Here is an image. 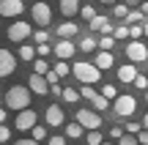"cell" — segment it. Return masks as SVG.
<instances>
[{
  "mask_svg": "<svg viewBox=\"0 0 148 145\" xmlns=\"http://www.w3.org/2000/svg\"><path fill=\"white\" fill-rule=\"evenodd\" d=\"M16 145H38V142H36V140L30 137V140H16Z\"/></svg>",
  "mask_w": 148,
  "mask_h": 145,
  "instance_id": "bcb514c9",
  "label": "cell"
},
{
  "mask_svg": "<svg viewBox=\"0 0 148 145\" xmlns=\"http://www.w3.org/2000/svg\"><path fill=\"white\" fill-rule=\"evenodd\" d=\"M96 44H99V49L110 52V49L115 47V36H112V33H104V36H96Z\"/></svg>",
  "mask_w": 148,
  "mask_h": 145,
  "instance_id": "44dd1931",
  "label": "cell"
},
{
  "mask_svg": "<svg viewBox=\"0 0 148 145\" xmlns=\"http://www.w3.org/2000/svg\"><path fill=\"white\" fill-rule=\"evenodd\" d=\"M88 27L93 33H99V36H104V33H112V25H110V19L107 16H101V14H96L93 19L88 22Z\"/></svg>",
  "mask_w": 148,
  "mask_h": 145,
  "instance_id": "5bb4252c",
  "label": "cell"
},
{
  "mask_svg": "<svg viewBox=\"0 0 148 145\" xmlns=\"http://www.w3.org/2000/svg\"><path fill=\"white\" fill-rule=\"evenodd\" d=\"M11 140V129L5 123H0V142H8Z\"/></svg>",
  "mask_w": 148,
  "mask_h": 145,
  "instance_id": "ab89813d",
  "label": "cell"
},
{
  "mask_svg": "<svg viewBox=\"0 0 148 145\" xmlns=\"http://www.w3.org/2000/svg\"><path fill=\"white\" fill-rule=\"evenodd\" d=\"M112 14H115L118 19H126V14H129V5H126V3H115V8H112Z\"/></svg>",
  "mask_w": 148,
  "mask_h": 145,
  "instance_id": "d590c367",
  "label": "cell"
},
{
  "mask_svg": "<svg viewBox=\"0 0 148 145\" xmlns=\"http://www.w3.org/2000/svg\"><path fill=\"white\" fill-rule=\"evenodd\" d=\"M137 142L140 145H148V129L145 131H137Z\"/></svg>",
  "mask_w": 148,
  "mask_h": 145,
  "instance_id": "ee69618b",
  "label": "cell"
},
{
  "mask_svg": "<svg viewBox=\"0 0 148 145\" xmlns=\"http://www.w3.org/2000/svg\"><path fill=\"white\" fill-rule=\"evenodd\" d=\"M36 118H38L36 110H33V107H25V110H19V115H16L14 126H16L19 131H30L33 126H36Z\"/></svg>",
  "mask_w": 148,
  "mask_h": 145,
  "instance_id": "52a82bcc",
  "label": "cell"
},
{
  "mask_svg": "<svg viewBox=\"0 0 148 145\" xmlns=\"http://www.w3.org/2000/svg\"><path fill=\"white\" fill-rule=\"evenodd\" d=\"M143 22H145V14H143V11L129 8V14H126V25H143Z\"/></svg>",
  "mask_w": 148,
  "mask_h": 145,
  "instance_id": "603a6c76",
  "label": "cell"
},
{
  "mask_svg": "<svg viewBox=\"0 0 148 145\" xmlns=\"http://www.w3.org/2000/svg\"><path fill=\"white\" fill-rule=\"evenodd\" d=\"M143 36H145V38H148V19H145V22H143Z\"/></svg>",
  "mask_w": 148,
  "mask_h": 145,
  "instance_id": "f907efd6",
  "label": "cell"
},
{
  "mask_svg": "<svg viewBox=\"0 0 148 145\" xmlns=\"http://www.w3.org/2000/svg\"><path fill=\"white\" fill-rule=\"evenodd\" d=\"M44 120H47V126H63V120H66V115H63V110L58 107V104H49L47 107V112H44Z\"/></svg>",
  "mask_w": 148,
  "mask_h": 145,
  "instance_id": "4fadbf2b",
  "label": "cell"
},
{
  "mask_svg": "<svg viewBox=\"0 0 148 145\" xmlns=\"http://www.w3.org/2000/svg\"><path fill=\"white\" fill-rule=\"evenodd\" d=\"M5 118H8V110H5V107H0V123H5Z\"/></svg>",
  "mask_w": 148,
  "mask_h": 145,
  "instance_id": "7dc6e473",
  "label": "cell"
},
{
  "mask_svg": "<svg viewBox=\"0 0 148 145\" xmlns=\"http://www.w3.org/2000/svg\"><path fill=\"white\" fill-rule=\"evenodd\" d=\"M143 36V25H129V41H140Z\"/></svg>",
  "mask_w": 148,
  "mask_h": 145,
  "instance_id": "d6a6232c",
  "label": "cell"
},
{
  "mask_svg": "<svg viewBox=\"0 0 148 145\" xmlns=\"http://www.w3.org/2000/svg\"><path fill=\"white\" fill-rule=\"evenodd\" d=\"M25 107H30V88L27 85L8 88V93H5V110L19 112V110H25Z\"/></svg>",
  "mask_w": 148,
  "mask_h": 145,
  "instance_id": "6da1fadb",
  "label": "cell"
},
{
  "mask_svg": "<svg viewBox=\"0 0 148 145\" xmlns=\"http://www.w3.org/2000/svg\"><path fill=\"white\" fill-rule=\"evenodd\" d=\"M99 3H104V5H112V3H115V0H99Z\"/></svg>",
  "mask_w": 148,
  "mask_h": 145,
  "instance_id": "816d5d0a",
  "label": "cell"
},
{
  "mask_svg": "<svg viewBox=\"0 0 148 145\" xmlns=\"http://www.w3.org/2000/svg\"><path fill=\"white\" fill-rule=\"evenodd\" d=\"M93 63H96V69L107 71V69H112V66H115V58H112V52H104V49H99Z\"/></svg>",
  "mask_w": 148,
  "mask_h": 145,
  "instance_id": "9a60e30c",
  "label": "cell"
},
{
  "mask_svg": "<svg viewBox=\"0 0 148 145\" xmlns=\"http://www.w3.org/2000/svg\"><path fill=\"white\" fill-rule=\"evenodd\" d=\"M33 41L36 44H49V30H33Z\"/></svg>",
  "mask_w": 148,
  "mask_h": 145,
  "instance_id": "f546056e",
  "label": "cell"
},
{
  "mask_svg": "<svg viewBox=\"0 0 148 145\" xmlns=\"http://www.w3.org/2000/svg\"><path fill=\"white\" fill-rule=\"evenodd\" d=\"M99 93H101L104 99H110V101H112V99H118V88H115V85H104Z\"/></svg>",
  "mask_w": 148,
  "mask_h": 145,
  "instance_id": "4dcf8cb0",
  "label": "cell"
},
{
  "mask_svg": "<svg viewBox=\"0 0 148 145\" xmlns=\"http://www.w3.org/2000/svg\"><path fill=\"white\" fill-rule=\"evenodd\" d=\"M33 71H36V74H47V71H49L47 58H36V60H33Z\"/></svg>",
  "mask_w": 148,
  "mask_h": 145,
  "instance_id": "f1b7e54d",
  "label": "cell"
},
{
  "mask_svg": "<svg viewBox=\"0 0 148 145\" xmlns=\"http://www.w3.org/2000/svg\"><path fill=\"white\" fill-rule=\"evenodd\" d=\"M5 36H8V41H16V44L27 41V38L33 36V30H30V22H22V19L11 22V25H8V30H5Z\"/></svg>",
  "mask_w": 148,
  "mask_h": 145,
  "instance_id": "277c9868",
  "label": "cell"
},
{
  "mask_svg": "<svg viewBox=\"0 0 148 145\" xmlns=\"http://www.w3.org/2000/svg\"><path fill=\"white\" fill-rule=\"evenodd\" d=\"M85 142H88V145H101L104 137H101L99 129H90V131H85Z\"/></svg>",
  "mask_w": 148,
  "mask_h": 145,
  "instance_id": "484cf974",
  "label": "cell"
},
{
  "mask_svg": "<svg viewBox=\"0 0 148 145\" xmlns=\"http://www.w3.org/2000/svg\"><path fill=\"white\" fill-rule=\"evenodd\" d=\"M112 36H115V41H126V38H129V25H118V27H112Z\"/></svg>",
  "mask_w": 148,
  "mask_h": 145,
  "instance_id": "83f0119b",
  "label": "cell"
},
{
  "mask_svg": "<svg viewBox=\"0 0 148 145\" xmlns=\"http://www.w3.org/2000/svg\"><path fill=\"white\" fill-rule=\"evenodd\" d=\"M30 19L36 22L38 27H47L49 22H52V8H49L44 0H38V3H33V5H30Z\"/></svg>",
  "mask_w": 148,
  "mask_h": 145,
  "instance_id": "5b68a950",
  "label": "cell"
},
{
  "mask_svg": "<svg viewBox=\"0 0 148 145\" xmlns=\"http://www.w3.org/2000/svg\"><path fill=\"white\" fill-rule=\"evenodd\" d=\"M140 11H143V14H148V0H143V3H140Z\"/></svg>",
  "mask_w": 148,
  "mask_h": 145,
  "instance_id": "c3c4849f",
  "label": "cell"
},
{
  "mask_svg": "<svg viewBox=\"0 0 148 145\" xmlns=\"http://www.w3.org/2000/svg\"><path fill=\"white\" fill-rule=\"evenodd\" d=\"M123 3H126V5H140L143 0H123Z\"/></svg>",
  "mask_w": 148,
  "mask_h": 145,
  "instance_id": "681fc988",
  "label": "cell"
},
{
  "mask_svg": "<svg viewBox=\"0 0 148 145\" xmlns=\"http://www.w3.org/2000/svg\"><path fill=\"white\" fill-rule=\"evenodd\" d=\"M101 145H112V142H101Z\"/></svg>",
  "mask_w": 148,
  "mask_h": 145,
  "instance_id": "db71d44e",
  "label": "cell"
},
{
  "mask_svg": "<svg viewBox=\"0 0 148 145\" xmlns=\"http://www.w3.org/2000/svg\"><path fill=\"white\" fill-rule=\"evenodd\" d=\"M79 96H85V99H88V101H90V99L96 96V91H93V85H82V91H79Z\"/></svg>",
  "mask_w": 148,
  "mask_h": 145,
  "instance_id": "60d3db41",
  "label": "cell"
},
{
  "mask_svg": "<svg viewBox=\"0 0 148 145\" xmlns=\"http://www.w3.org/2000/svg\"><path fill=\"white\" fill-rule=\"evenodd\" d=\"M90 104H93V110H96V112H104V110L110 107V99H104L101 93H96V96L90 99Z\"/></svg>",
  "mask_w": 148,
  "mask_h": 145,
  "instance_id": "cb8c5ba5",
  "label": "cell"
},
{
  "mask_svg": "<svg viewBox=\"0 0 148 145\" xmlns=\"http://www.w3.org/2000/svg\"><path fill=\"white\" fill-rule=\"evenodd\" d=\"M47 142H49V145H66V137H60V134H52Z\"/></svg>",
  "mask_w": 148,
  "mask_h": 145,
  "instance_id": "7bdbcfd3",
  "label": "cell"
},
{
  "mask_svg": "<svg viewBox=\"0 0 148 145\" xmlns=\"http://www.w3.org/2000/svg\"><path fill=\"white\" fill-rule=\"evenodd\" d=\"M30 134H33V140H36V142L47 140V129H44V126H33V129H30Z\"/></svg>",
  "mask_w": 148,
  "mask_h": 145,
  "instance_id": "836d02e7",
  "label": "cell"
},
{
  "mask_svg": "<svg viewBox=\"0 0 148 145\" xmlns=\"http://www.w3.org/2000/svg\"><path fill=\"white\" fill-rule=\"evenodd\" d=\"M134 77H137V69H134V63H123V66H118V80L121 82H134Z\"/></svg>",
  "mask_w": 148,
  "mask_h": 145,
  "instance_id": "2e32d148",
  "label": "cell"
},
{
  "mask_svg": "<svg viewBox=\"0 0 148 145\" xmlns=\"http://www.w3.org/2000/svg\"><path fill=\"white\" fill-rule=\"evenodd\" d=\"M16 71V58L8 49H0V77H8Z\"/></svg>",
  "mask_w": 148,
  "mask_h": 145,
  "instance_id": "8fae6325",
  "label": "cell"
},
{
  "mask_svg": "<svg viewBox=\"0 0 148 145\" xmlns=\"http://www.w3.org/2000/svg\"><path fill=\"white\" fill-rule=\"evenodd\" d=\"M36 55H38V58H49V55H52L49 44H36Z\"/></svg>",
  "mask_w": 148,
  "mask_h": 145,
  "instance_id": "74e56055",
  "label": "cell"
},
{
  "mask_svg": "<svg viewBox=\"0 0 148 145\" xmlns=\"http://www.w3.org/2000/svg\"><path fill=\"white\" fill-rule=\"evenodd\" d=\"M60 99H63L66 104H77V101H79V91H74V88H63Z\"/></svg>",
  "mask_w": 148,
  "mask_h": 145,
  "instance_id": "4316f807",
  "label": "cell"
},
{
  "mask_svg": "<svg viewBox=\"0 0 148 145\" xmlns=\"http://www.w3.org/2000/svg\"><path fill=\"white\" fill-rule=\"evenodd\" d=\"M137 91H148V74H137L134 77V82H132Z\"/></svg>",
  "mask_w": 148,
  "mask_h": 145,
  "instance_id": "1f68e13d",
  "label": "cell"
},
{
  "mask_svg": "<svg viewBox=\"0 0 148 145\" xmlns=\"http://www.w3.org/2000/svg\"><path fill=\"white\" fill-rule=\"evenodd\" d=\"M126 58L132 60V63H145L148 60V47L143 41H129L126 44Z\"/></svg>",
  "mask_w": 148,
  "mask_h": 145,
  "instance_id": "ba28073f",
  "label": "cell"
},
{
  "mask_svg": "<svg viewBox=\"0 0 148 145\" xmlns=\"http://www.w3.org/2000/svg\"><path fill=\"white\" fill-rule=\"evenodd\" d=\"M123 137V126H112L110 129V140H121Z\"/></svg>",
  "mask_w": 148,
  "mask_h": 145,
  "instance_id": "b9f144b4",
  "label": "cell"
},
{
  "mask_svg": "<svg viewBox=\"0 0 148 145\" xmlns=\"http://www.w3.org/2000/svg\"><path fill=\"white\" fill-rule=\"evenodd\" d=\"M60 14L66 19H71L74 14H79V0H60Z\"/></svg>",
  "mask_w": 148,
  "mask_h": 145,
  "instance_id": "e0dca14e",
  "label": "cell"
},
{
  "mask_svg": "<svg viewBox=\"0 0 148 145\" xmlns=\"http://www.w3.org/2000/svg\"><path fill=\"white\" fill-rule=\"evenodd\" d=\"M74 52H77V47H74L71 38H60V41L55 44V55H58V60H71Z\"/></svg>",
  "mask_w": 148,
  "mask_h": 145,
  "instance_id": "30bf717a",
  "label": "cell"
},
{
  "mask_svg": "<svg viewBox=\"0 0 148 145\" xmlns=\"http://www.w3.org/2000/svg\"><path fill=\"white\" fill-rule=\"evenodd\" d=\"M74 145H79V142H74Z\"/></svg>",
  "mask_w": 148,
  "mask_h": 145,
  "instance_id": "9f6ffc18",
  "label": "cell"
},
{
  "mask_svg": "<svg viewBox=\"0 0 148 145\" xmlns=\"http://www.w3.org/2000/svg\"><path fill=\"white\" fill-rule=\"evenodd\" d=\"M52 71L60 77V80H63V77H69V74H71V66H69V60H58V63L52 66Z\"/></svg>",
  "mask_w": 148,
  "mask_h": 145,
  "instance_id": "d4e9b609",
  "label": "cell"
},
{
  "mask_svg": "<svg viewBox=\"0 0 148 145\" xmlns=\"http://www.w3.org/2000/svg\"><path fill=\"white\" fill-rule=\"evenodd\" d=\"M145 74H148V71H145Z\"/></svg>",
  "mask_w": 148,
  "mask_h": 145,
  "instance_id": "6f0895ef",
  "label": "cell"
},
{
  "mask_svg": "<svg viewBox=\"0 0 148 145\" xmlns=\"http://www.w3.org/2000/svg\"><path fill=\"white\" fill-rule=\"evenodd\" d=\"M66 137H69V140H79V137H85V129L77 120H71V123H66Z\"/></svg>",
  "mask_w": 148,
  "mask_h": 145,
  "instance_id": "ffe728a7",
  "label": "cell"
},
{
  "mask_svg": "<svg viewBox=\"0 0 148 145\" xmlns=\"http://www.w3.org/2000/svg\"><path fill=\"white\" fill-rule=\"evenodd\" d=\"M123 131H126V134H137V131H140V123H137V120H129V123L123 126Z\"/></svg>",
  "mask_w": 148,
  "mask_h": 145,
  "instance_id": "f35d334b",
  "label": "cell"
},
{
  "mask_svg": "<svg viewBox=\"0 0 148 145\" xmlns=\"http://www.w3.org/2000/svg\"><path fill=\"white\" fill-rule=\"evenodd\" d=\"M27 88H30V93H36V96H47V93H49L47 77H44V74H36V71H33L30 80H27Z\"/></svg>",
  "mask_w": 148,
  "mask_h": 145,
  "instance_id": "9c48e42d",
  "label": "cell"
},
{
  "mask_svg": "<svg viewBox=\"0 0 148 145\" xmlns=\"http://www.w3.org/2000/svg\"><path fill=\"white\" fill-rule=\"evenodd\" d=\"M143 126H145V129H148V115H145V118H143Z\"/></svg>",
  "mask_w": 148,
  "mask_h": 145,
  "instance_id": "f5cc1de1",
  "label": "cell"
},
{
  "mask_svg": "<svg viewBox=\"0 0 148 145\" xmlns=\"http://www.w3.org/2000/svg\"><path fill=\"white\" fill-rule=\"evenodd\" d=\"M25 11L22 0H0V16H19Z\"/></svg>",
  "mask_w": 148,
  "mask_h": 145,
  "instance_id": "7c38bea8",
  "label": "cell"
},
{
  "mask_svg": "<svg viewBox=\"0 0 148 145\" xmlns=\"http://www.w3.org/2000/svg\"><path fill=\"white\" fill-rule=\"evenodd\" d=\"M134 110H137V99L129 96V93H121L118 99H112V112L118 118H132Z\"/></svg>",
  "mask_w": 148,
  "mask_h": 145,
  "instance_id": "3957f363",
  "label": "cell"
},
{
  "mask_svg": "<svg viewBox=\"0 0 148 145\" xmlns=\"http://www.w3.org/2000/svg\"><path fill=\"white\" fill-rule=\"evenodd\" d=\"M145 101H148V91H145Z\"/></svg>",
  "mask_w": 148,
  "mask_h": 145,
  "instance_id": "11a10c76",
  "label": "cell"
},
{
  "mask_svg": "<svg viewBox=\"0 0 148 145\" xmlns=\"http://www.w3.org/2000/svg\"><path fill=\"white\" fill-rule=\"evenodd\" d=\"M79 16H82V19H93V16H96V8H93V5H79Z\"/></svg>",
  "mask_w": 148,
  "mask_h": 145,
  "instance_id": "e575fe53",
  "label": "cell"
},
{
  "mask_svg": "<svg viewBox=\"0 0 148 145\" xmlns=\"http://www.w3.org/2000/svg\"><path fill=\"white\" fill-rule=\"evenodd\" d=\"M71 74L77 82H82V85H96V82L101 80V69H96V63H85V60H77V63L71 66Z\"/></svg>",
  "mask_w": 148,
  "mask_h": 145,
  "instance_id": "7a4b0ae2",
  "label": "cell"
},
{
  "mask_svg": "<svg viewBox=\"0 0 148 145\" xmlns=\"http://www.w3.org/2000/svg\"><path fill=\"white\" fill-rule=\"evenodd\" d=\"M79 52H93V49H99V44H96V36H82L77 44Z\"/></svg>",
  "mask_w": 148,
  "mask_h": 145,
  "instance_id": "d6986e66",
  "label": "cell"
},
{
  "mask_svg": "<svg viewBox=\"0 0 148 145\" xmlns=\"http://www.w3.org/2000/svg\"><path fill=\"white\" fill-rule=\"evenodd\" d=\"M118 145H140L137 142V134H126V131H123V137L118 140Z\"/></svg>",
  "mask_w": 148,
  "mask_h": 145,
  "instance_id": "8d00e7d4",
  "label": "cell"
},
{
  "mask_svg": "<svg viewBox=\"0 0 148 145\" xmlns=\"http://www.w3.org/2000/svg\"><path fill=\"white\" fill-rule=\"evenodd\" d=\"M77 30H79V27H77V22L66 19V22H63V25H60V27H58L55 33H58L60 38H74V36H77Z\"/></svg>",
  "mask_w": 148,
  "mask_h": 145,
  "instance_id": "ac0fdd59",
  "label": "cell"
},
{
  "mask_svg": "<svg viewBox=\"0 0 148 145\" xmlns=\"http://www.w3.org/2000/svg\"><path fill=\"white\" fill-rule=\"evenodd\" d=\"M77 123L82 126L85 131L99 129V126H101V115L96 112V110H77Z\"/></svg>",
  "mask_w": 148,
  "mask_h": 145,
  "instance_id": "8992f818",
  "label": "cell"
},
{
  "mask_svg": "<svg viewBox=\"0 0 148 145\" xmlns=\"http://www.w3.org/2000/svg\"><path fill=\"white\" fill-rule=\"evenodd\" d=\"M19 60H27V63H30V60H36V47L22 41V44H19Z\"/></svg>",
  "mask_w": 148,
  "mask_h": 145,
  "instance_id": "7402d4cb",
  "label": "cell"
},
{
  "mask_svg": "<svg viewBox=\"0 0 148 145\" xmlns=\"http://www.w3.org/2000/svg\"><path fill=\"white\" fill-rule=\"evenodd\" d=\"M49 93H52V96H60V93H63V88L55 82V85H49Z\"/></svg>",
  "mask_w": 148,
  "mask_h": 145,
  "instance_id": "f6af8a7d",
  "label": "cell"
}]
</instances>
